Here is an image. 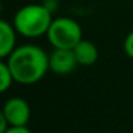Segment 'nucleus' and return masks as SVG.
Masks as SVG:
<instances>
[{
	"label": "nucleus",
	"mask_w": 133,
	"mask_h": 133,
	"mask_svg": "<svg viewBox=\"0 0 133 133\" xmlns=\"http://www.w3.org/2000/svg\"><path fill=\"white\" fill-rule=\"evenodd\" d=\"M15 82L19 84H35L49 72V55L37 44L26 43L17 46L7 59Z\"/></svg>",
	"instance_id": "obj_1"
},
{
	"label": "nucleus",
	"mask_w": 133,
	"mask_h": 133,
	"mask_svg": "<svg viewBox=\"0 0 133 133\" xmlns=\"http://www.w3.org/2000/svg\"><path fill=\"white\" fill-rule=\"evenodd\" d=\"M53 22V13L43 3H29L22 6L13 16V26L17 33L27 39H36L47 35Z\"/></svg>",
	"instance_id": "obj_2"
},
{
	"label": "nucleus",
	"mask_w": 133,
	"mask_h": 133,
	"mask_svg": "<svg viewBox=\"0 0 133 133\" xmlns=\"http://www.w3.org/2000/svg\"><path fill=\"white\" fill-rule=\"evenodd\" d=\"M53 49H73L83 39L82 26L72 17L53 19L46 35Z\"/></svg>",
	"instance_id": "obj_3"
},
{
	"label": "nucleus",
	"mask_w": 133,
	"mask_h": 133,
	"mask_svg": "<svg viewBox=\"0 0 133 133\" xmlns=\"http://www.w3.org/2000/svg\"><path fill=\"white\" fill-rule=\"evenodd\" d=\"M2 113L6 116L10 126H27L32 116L30 106L23 97H10L6 100Z\"/></svg>",
	"instance_id": "obj_4"
},
{
	"label": "nucleus",
	"mask_w": 133,
	"mask_h": 133,
	"mask_svg": "<svg viewBox=\"0 0 133 133\" xmlns=\"http://www.w3.org/2000/svg\"><path fill=\"white\" fill-rule=\"evenodd\" d=\"M79 66L73 49H53L49 55V69L55 75H70Z\"/></svg>",
	"instance_id": "obj_5"
},
{
	"label": "nucleus",
	"mask_w": 133,
	"mask_h": 133,
	"mask_svg": "<svg viewBox=\"0 0 133 133\" xmlns=\"http://www.w3.org/2000/svg\"><path fill=\"white\" fill-rule=\"evenodd\" d=\"M17 30L7 20L0 22V57L7 59L17 47Z\"/></svg>",
	"instance_id": "obj_6"
},
{
	"label": "nucleus",
	"mask_w": 133,
	"mask_h": 133,
	"mask_svg": "<svg viewBox=\"0 0 133 133\" xmlns=\"http://www.w3.org/2000/svg\"><path fill=\"white\" fill-rule=\"evenodd\" d=\"M73 52H75L77 63L80 66H92L99 59V50L96 47V44L92 43L90 40H86V39H82L73 47Z\"/></svg>",
	"instance_id": "obj_7"
},
{
	"label": "nucleus",
	"mask_w": 133,
	"mask_h": 133,
	"mask_svg": "<svg viewBox=\"0 0 133 133\" xmlns=\"http://www.w3.org/2000/svg\"><path fill=\"white\" fill-rule=\"evenodd\" d=\"M13 83H15V77L12 75V70H10L7 62L2 59V62H0V92H7Z\"/></svg>",
	"instance_id": "obj_8"
},
{
	"label": "nucleus",
	"mask_w": 133,
	"mask_h": 133,
	"mask_svg": "<svg viewBox=\"0 0 133 133\" xmlns=\"http://www.w3.org/2000/svg\"><path fill=\"white\" fill-rule=\"evenodd\" d=\"M123 52L127 57L133 59V30L127 33V36L123 40Z\"/></svg>",
	"instance_id": "obj_9"
},
{
	"label": "nucleus",
	"mask_w": 133,
	"mask_h": 133,
	"mask_svg": "<svg viewBox=\"0 0 133 133\" xmlns=\"http://www.w3.org/2000/svg\"><path fill=\"white\" fill-rule=\"evenodd\" d=\"M4 133H33V132L27 126H12Z\"/></svg>",
	"instance_id": "obj_10"
},
{
	"label": "nucleus",
	"mask_w": 133,
	"mask_h": 133,
	"mask_svg": "<svg viewBox=\"0 0 133 133\" xmlns=\"http://www.w3.org/2000/svg\"><path fill=\"white\" fill-rule=\"evenodd\" d=\"M9 127H12L9 123V120L6 119V116H4L3 113H0V133H4Z\"/></svg>",
	"instance_id": "obj_11"
}]
</instances>
